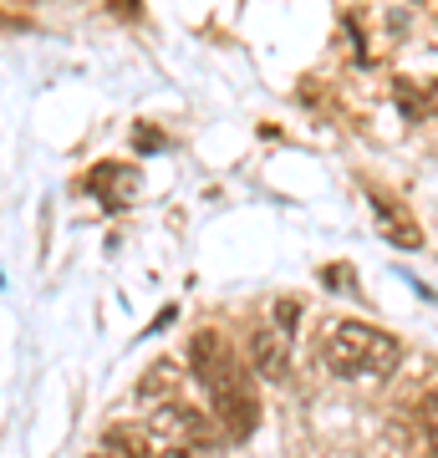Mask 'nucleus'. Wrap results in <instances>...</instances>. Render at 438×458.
Masks as SVG:
<instances>
[{"mask_svg": "<svg viewBox=\"0 0 438 458\" xmlns=\"http://www.w3.org/2000/svg\"><path fill=\"white\" fill-rule=\"evenodd\" d=\"M398 357H403L398 336L367 327V321H337L322 342V361L337 377H347V382H357V377H388L398 367Z\"/></svg>", "mask_w": 438, "mask_h": 458, "instance_id": "2", "label": "nucleus"}, {"mask_svg": "<svg viewBox=\"0 0 438 458\" xmlns=\"http://www.w3.org/2000/svg\"><path fill=\"white\" fill-rule=\"evenodd\" d=\"M148 428L159 433L163 443H179V448H219V443H229V433L219 428V418H210L204 408H194V403H184V397H168V403H159V408L148 412Z\"/></svg>", "mask_w": 438, "mask_h": 458, "instance_id": "4", "label": "nucleus"}, {"mask_svg": "<svg viewBox=\"0 0 438 458\" xmlns=\"http://www.w3.org/2000/svg\"><path fill=\"white\" fill-rule=\"evenodd\" d=\"M159 458H199V454H194V448H179V443H163Z\"/></svg>", "mask_w": 438, "mask_h": 458, "instance_id": "12", "label": "nucleus"}, {"mask_svg": "<svg viewBox=\"0 0 438 458\" xmlns=\"http://www.w3.org/2000/svg\"><path fill=\"white\" fill-rule=\"evenodd\" d=\"M418 428H423V438H428V454L438 458V382H434V393L418 397Z\"/></svg>", "mask_w": 438, "mask_h": 458, "instance_id": "8", "label": "nucleus"}, {"mask_svg": "<svg viewBox=\"0 0 438 458\" xmlns=\"http://www.w3.org/2000/svg\"><path fill=\"white\" fill-rule=\"evenodd\" d=\"M322 280H326V291H352L357 270L352 265H322Z\"/></svg>", "mask_w": 438, "mask_h": 458, "instance_id": "9", "label": "nucleus"}, {"mask_svg": "<svg viewBox=\"0 0 438 458\" xmlns=\"http://www.w3.org/2000/svg\"><path fill=\"white\" fill-rule=\"evenodd\" d=\"M82 189L98 199L107 214L128 209L133 199H138V189H143V174L133 164H113V158H102V164H92L87 174H82Z\"/></svg>", "mask_w": 438, "mask_h": 458, "instance_id": "5", "label": "nucleus"}, {"mask_svg": "<svg viewBox=\"0 0 438 458\" xmlns=\"http://www.w3.org/2000/svg\"><path fill=\"white\" fill-rule=\"evenodd\" d=\"M189 372L194 382L210 393V408L219 418V428L229 433V443H245L260 423V403H255V382L250 367L235 357V346L225 342V331H199L189 342Z\"/></svg>", "mask_w": 438, "mask_h": 458, "instance_id": "1", "label": "nucleus"}, {"mask_svg": "<svg viewBox=\"0 0 438 458\" xmlns=\"http://www.w3.org/2000/svg\"><path fill=\"white\" fill-rule=\"evenodd\" d=\"M179 387H184L179 367H174V361H153V372L138 382V403H153V408H159V403H168V397H184Z\"/></svg>", "mask_w": 438, "mask_h": 458, "instance_id": "7", "label": "nucleus"}, {"mask_svg": "<svg viewBox=\"0 0 438 458\" xmlns=\"http://www.w3.org/2000/svg\"><path fill=\"white\" fill-rule=\"evenodd\" d=\"M163 143H168V138H163L159 128H148V123H138V128H133V148H138V153H159Z\"/></svg>", "mask_w": 438, "mask_h": 458, "instance_id": "10", "label": "nucleus"}, {"mask_svg": "<svg viewBox=\"0 0 438 458\" xmlns=\"http://www.w3.org/2000/svg\"><path fill=\"white\" fill-rule=\"evenodd\" d=\"M174 316H179V311H174V306H163V311H159V321H153V327H148V331H163V327H168V321H174Z\"/></svg>", "mask_w": 438, "mask_h": 458, "instance_id": "13", "label": "nucleus"}, {"mask_svg": "<svg viewBox=\"0 0 438 458\" xmlns=\"http://www.w3.org/2000/svg\"><path fill=\"white\" fill-rule=\"evenodd\" d=\"M373 194V214H377V225L388 229V240L398 250H418L423 245V234H418V219L403 209V199L398 194H382V189H367Z\"/></svg>", "mask_w": 438, "mask_h": 458, "instance_id": "6", "label": "nucleus"}, {"mask_svg": "<svg viewBox=\"0 0 438 458\" xmlns=\"http://www.w3.org/2000/svg\"><path fill=\"white\" fill-rule=\"evenodd\" d=\"M296 327H301V301H276V311L250 327V367H255L265 382H286L291 377V342Z\"/></svg>", "mask_w": 438, "mask_h": 458, "instance_id": "3", "label": "nucleus"}, {"mask_svg": "<svg viewBox=\"0 0 438 458\" xmlns=\"http://www.w3.org/2000/svg\"><path fill=\"white\" fill-rule=\"evenodd\" d=\"M107 11L123 16V21H138V16H143V0H107Z\"/></svg>", "mask_w": 438, "mask_h": 458, "instance_id": "11", "label": "nucleus"}]
</instances>
